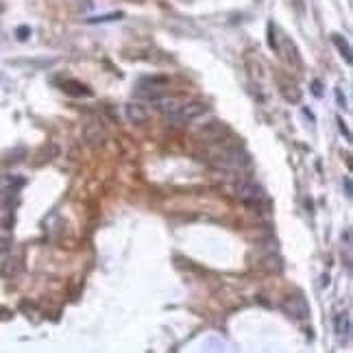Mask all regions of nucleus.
<instances>
[{
    "mask_svg": "<svg viewBox=\"0 0 353 353\" xmlns=\"http://www.w3.org/2000/svg\"><path fill=\"white\" fill-rule=\"evenodd\" d=\"M61 89H63V94H68V96H74V98H89V96H92V89H89L85 83H81V81H74V79L63 81Z\"/></svg>",
    "mask_w": 353,
    "mask_h": 353,
    "instance_id": "7",
    "label": "nucleus"
},
{
    "mask_svg": "<svg viewBox=\"0 0 353 353\" xmlns=\"http://www.w3.org/2000/svg\"><path fill=\"white\" fill-rule=\"evenodd\" d=\"M338 129L345 133L347 140H351V133H349V129H347V124H345V120H342V118H338Z\"/></svg>",
    "mask_w": 353,
    "mask_h": 353,
    "instance_id": "17",
    "label": "nucleus"
},
{
    "mask_svg": "<svg viewBox=\"0 0 353 353\" xmlns=\"http://www.w3.org/2000/svg\"><path fill=\"white\" fill-rule=\"evenodd\" d=\"M126 116L131 122H144L148 118V111L142 105H126Z\"/></svg>",
    "mask_w": 353,
    "mask_h": 353,
    "instance_id": "10",
    "label": "nucleus"
},
{
    "mask_svg": "<svg viewBox=\"0 0 353 353\" xmlns=\"http://www.w3.org/2000/svg\"><path fill=\"white\" fill-rule=\"evenodd\" d=\"M227 135H229V126L220 120H212L198 129V138L205 140V142H220Z\"/></svg>",
    "mask_w": 353,
    "mask_h": 353,
    "instance_id": "6",
    "label": "nucleus"
},
{
    "mask_svg": "<svg viewBox=\"0 0 353 353\" xmlns=\"http://www.w3.org/2000/svg\"><path fill=\"white\" fill-rule=\"evenodd\" d=\"M332 42H334V46L340 51V55L345 57V61L351 66V46H349V42H347L342 35H338V33H334L332 35Z\"/></svg>",
    "mask_w": 353,
    "mask_h": 353,
    "instance_id": "9",
    "label": "nucleus"
},
{
    "mask_svg": "<svg viewBox=\"0 0 353 353\" xmlns=\"http://www.w3.org/2000/svg\"><path fill=\"white\" fill-rule=\"evenodd\" d=\"M345 194H347V198H351V176H345Z\"/></svg>",
    "mask_w": 353,
    "mask_h": 353,
    "instance_id": "19",
    "label": "nucleus"
},
{
    "mask_svg": "<svg viewBox=\"0 0 353 353\" xmlns=\"http://www.w3.org/2000/svg\"><path fill=\"white\" fill-rule=\"evenodd\" d=\"M16 37H18V42H26V39L31 37V29L29 26H18Z\"/></svg>",
    "mask_w": 353,
    "mask_h": 353,
    "instance_id": "15",
    "label": "nucleus"
},
{
    "mask_svg": "<svg viewBox=\"0 0 353 353\" xmlns=\"http://www.w3.org/2000/svg\"><path fill=\"white\" fill-rule=\"evenodd\" d=\"M336 101H338V105H340V107H347L345 105V96L340 94V89H336Z\"/></svg>",
    "mask_w": 353,
    "mask_h": 353,
    "instance_id": "20",
    "label": "nucleus"
},
{
    "mask_svg": "<svg viewBox=\"0 0 353 353\" xmlns=\"http://www.w3.org/2000/svg\"><path fill=\"white\" fill-rule=\"evenodd\" d=\"M303 114H305V116H307V118H310V120H312V122H314V114H312V111H310V109H303Z\"/></svg>",
    "mask_w": 353,
    "mask_h": 353,
    "instance_id": "21",
    "label": "nucleus"
},
{
    "mask_svg": "<svg viewBox=\"0 0 353 353\" xmlns=\"http://www.w3.org/2000/svg\"><path fill=\"white\" fill-rule=\"evenodd\" d=\"M334 332H336L338 338H349L351 334V316L349 312H340L334 318Z\"/></svg>",
    "mask_w": 353,
    "mask_h": 353,
    "instance_id": "8",
    "label": "nucleus"
},
{
    "mask_svg": "<svg viewBox=\"0 0 353 353\" xmlns=\"http://www.w3.org/2000/svg\"><path fill=\"white\" fill-rule=\"evenodd\" d=\"M166 85H168V79H144L140 83V88L135 89V98H146V101H159V98L166 96Z\"/></svg>",
    "mask_w": 353,
    "mask_h": 353,
    "instance_id": "3",
    "label": "nucleus"
},
{
    "mask_svg": "<svg viewBox=\"0 0 353 353\" xmlns=\"http://www.w3.org/2000/svg\"><path fill=\"white\" fill-rule=\"evenodd\" d=\"M282 94H283V98L290 103L301 101V89H299L294 83H282Z\"/></svg>",
    "mask_w": 353,
    "mask_h": 353,
    "instance_id": "11",
    "label": "nucleus"
},
{
    "mask_svg": "<svg viewBox=\"0 0 353 353\" xmlns=\"http://www.w3.org/2000/svg\"><path fill=\"white\" fill-rule=\"evenodd\" d=\"M283 48H286V59L288 61L292 63V66H301V57L297 55V46H294V42L292 39H286V42H283Z\"/></svg>",
    "mask_w": 353,
    "mask_h": 353,
    "instance_id": "12",
    "label": "nucleus"
},
{
    "mask_svg": "<svg viewBox=\"0 0 353 353\" xmlns=\"http://www.w3.org/2000/svg\"><path fill=\"white\" fill-rule=\"evenodd\" d=\"M216 166L225 170H242L251 164V155H248L244 148L240 146H231V148H223V151L216 155Z\"/></svg>",
    "mask_w": 353,
    "mask_h": 353,
    "instance_id": "1",
    "label": "nucleus"
},
{
    "mask_svg": "<svg viewBox=\"0 0 353 353\" xmlns=\"http://www.w3.org/2000/svg\"><path fill=\"white\" fill-rule=\"evenodd\" d=\"M282 307H283V312L294 320H305L307 316H310V305H307V301L301 297V294H292V297H288L286 301L282 303Z\"/></svg>",
    "mask_w": 353,
    "mask_h": 353,
    "instance_id": "5",
    "label": "nucleus"
},
{
    "mask_svg": "<svg viewBox=\"0 0 353 353\" xmlns=\"http://www.w3.org/2000/svg\"><path fill=\"white\" fill-rule=\"evenodd\" d=\"M235 196H238V201H242L244 205H260V203L264 201L266 194L255 181L240 179L238 183H235Z\"/></svg>",
    "mask_w": 353,
    "mask_h": 353,
    "instance_id": "2",
    "label": "nucleus"
},
{
    "mask_svg": "<svg viewBox=\"0 0 353 353\" xmlns=\"http://www.w3.org/2000/svg\"><path fill=\"white\" fill-rule=\"evenodd\" d=\"M207 111V105L201 101H192V103H181V107L176 109V114L170 118L173 122H176V124H185V122L194 120V118L203 116Z\"/></svg>",
    "mask_w": 353,
    "mask_h": 353,
    "instance_id": "4",
    "label": "nucleus"
},
{
    "mask_svg": "<svg viewBox=\"0 0 353 353\" xmlns=\"http://www.w3.org/2000/svg\"><path fill=\"white\" fill-rule=\"evenodd\" d=\"M312 94H314L316 98H320V96H323V83H320L318 79H314V81H312Z\"/></svg>",
    "mask_w": 353,
    "mask_h": 353,
    "instance_id": "16",
    "label": "nucleus"
},
{
    "mask_svg": "<svg viewBox=\"0 0 353 353\" xmlns=\"http://www.w3.org/2000/svg\"><path fill=\"white\" fill-rule=\"evenodd\" d=\"M120 18H124V13H107V16H98V18H88L89 24H94V22H111V20H120Z\"/></svg>",
    "mask_w": 353,
    "mask_h": 353,
    "instance_id": "13",
    "label": "nucleus"
},
{
    "mask_svg": "<svg viewBox=\"0 0 353 353\" xmlns=\"http://www.w3.org/2000/svg\"><path fill=\"white\" fill-rule=\"evenodd\" d=\"M268 46L273 51H279V44H277V31H275V24L270 22L268 24Z\"/></svg>",
    "mask_w": 353,
    "mask_h": 353,
    "instance_id": "14",
    "label": "nucleus"
},
{
    "mask_svg": "<svg viewBox=\"0 0 353 353\" xmlns=\"http://www.w3.org/2000/svg\"><path fill=\"white\" fill-rule=\"evenodd\" d=\"M9 247H11V240H9V238H0V253H7Z\"/></svg>",
    "mask_w": 353,
    "mask_h": 353,
    "instance_id": "18",
    "label": "nucleus"
}]
</instances>
